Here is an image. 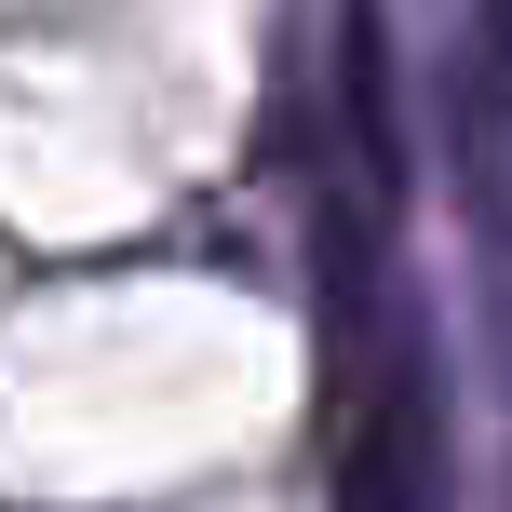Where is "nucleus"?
Wrapping results in <instances>:
<instances>
[{
  "instance_id": "2",
  "label": "nucleus",
  "mask_w": 512,
  "mask_h": 512,
  "mask_svg": "<svg viewBox=\"0 0 512 512\" xmlns=\"http://www.w3.org/2000/svg\"><path fill=\"white\" fill-rule=\"evenodd\" d=\"M337 108H351L364 203H405V122H391V27H378V0L337 14Z\"/></svg>"
},
{
  "instance_id": "1",
  "label": "nucleus",
  "mask_w": 512,
  "mask_h": 512,
  "mask_svg": "<svg viewBox=\"0 0 512 512\" xmlns=\"http://www.w3.org/2000/svg\"><path fill=\"white\" fill-rule=\"evenodd\" d=\"M337 512H445V391L432 351H391L337 432Z\"/></svg>"
}]
</instances>
